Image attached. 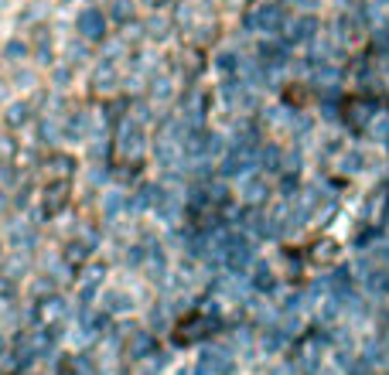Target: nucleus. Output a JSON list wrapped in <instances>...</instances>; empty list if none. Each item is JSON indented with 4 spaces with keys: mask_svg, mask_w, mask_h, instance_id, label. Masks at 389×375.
<instances>
[{
    "mask_svg": "<svg viewBox=\"0 0 389 375\" xmlns=\"http://www.w3.org/2000/svg\"><path fill=\"white\" fill-rule=\"evenodd\" d=\"M76 34L86 41V45H102L109 38V14H102L99 7H82L76 14Z\"/></svg>",
    "mask_w": 389,
    "mask_h": 375,
    "instance_id": "1",
    "label": "nucleus"
},
{
    "mask_svg": "<svg viewBox=\"0 0 389 375\" xmlns=\"http://www.w3.org/2000/svg\"><path fill=\"white\" fill-rule=\"evenodd\" d=\"M144 123H137V120H120V126H116V150H120V157H126V161H137L140 154H144Z\"/></svg>",
    "mask_w": 389,
    "mask_h": 375,
    "instance_id": "2",
    "label": "nucleus"
},
{
    "mask_svg": "<svg viewBox=\"0 0 389 375\" xmlns=\"http://www.w3.org/2000/svg\"><path fill=\"white\" fill-rule=\"evenodd\" d=\"M284 27V10L277 3H260L256 10L246 14V31H256V34H277Z\"/></svg>",
    "mask_w": 389,
    "mask_h": 375,
    "instance_id": "3",
    "label": "nucleus"
},
{
    "mask_svg": "<svg viewBox=\"0 0 389 375\" xmlns=\"http://www.w3.org/2000/svg\"><path fill=\"white\" fill-rule=\"evenodd\" d=\"M270 194V185H267V174L263 171H249V174H243L239 181H236V198L243 201V205H260L263 198Z\"/></svg>",
    "mask_w": 389,
    "mask_h": 375,
    "instance_id": "4",
    "label": "nucleus"
},
{
    "mask_svg": "<svg viewBox=\"0 0 389 375\" xmlns=\"http://www.w3.org/2000/svg\"><path fill=\"white\" fill-rule=\"evenodd\" d=\"M89 133H93V116L89 113H69L62 120V140L82 144V140H89Z\"/></svg>",
    "mask_w": 389,
    "mask_h": 375,
    "instance_id": "5",
    "label": "nucleus"
},
{
    "mask_svg": "<svg viewBox=\"0 0 389 375\" xmlns=\"http://www.w3.org/2000/svg\"><path fill=\"white\" fill-rule=\"evenodd\" d=\"M3 109H7V113H3L7 130H24V126L34 120V113H31V102H27V99H10Z\"/></svg>",
    "mask_w": 389,
    "mask_h": 375,
    "instance_id": "6",
    "label": "nucleus"
},
{
    "mask_svg": "<svg viewBox=\"0 0 389 375\" xmlns=\"http://www.w3.org/2000/svg\"><path fill=\"white\" fill-rule=\"evenodd\" d=\"M243 62H246V58L236 55V52H229V48L219 52V55H215V72H219V79H222V82L239 79V76H243Z\"/></svg>",
    "mask_w": 389,
    "mask_h": 375,
    "instance_id": "7",
    "label": "nucleus"
},
{
    "mask_svg": "<svg viewBox=\"0 0 389 375\" xmlns=\"http://www.w3.org/2000/svg\"><path fill=\"white\" fill-rule=\"evenodd\" d=\"M69 205V181H52L45 188V215H58Z\"/></svg>",
    "mask_w": 389,
    "mask_h": 375,
    "instance_id": "8",
    "label": "nucleus"
},
{
    "mask_svg": "<svg viewBox=\"0 0 389 375\" xmlns=\"http://www.w3.org/2000/svg\"><path fill=\"white\" fill-rule=\"evenodd\" d=\"M123 212H130V194H123V191H106L102 194V215H106V222H116Z\"/></svg>",
    "mask_w": 389,
    "mask_h": 375,
    "instance_id": "9",
    "label": "nucleus"
},
{
    "mask_svg": "<svg viewBox=\"0 0 389 375\" xmlns=\"http://www.w3.org/2000/svg\"><path fill=\"white\" fill-rule=\"evenodd\" d=\"M171 31H175V17H147L144 21V38L147 41H168L171 38Z\"/></svg>",
    "mask_w": 389,
    "mask_h": 375,
    "instance_id": "10",
    "label": "nucleus"
},
{
    "mask_svg": "<svg viewBox=\"0 0 389 375\" xmlns=\"http://www.w3.org/2000/svg\"><path fill=\"white\" fill-rule=\"evenodd\" d=\"M120 86V69L113 62H102L96 72H93V89L96 93H113Z\"/></svg>",
    "mask_w": 389,
    "mask_h": 375,
    "instance_id": "11",
    "label": "nucleus"
},
{
    "mask_svg": "<svg viewBox=\"0 0 389 375\" xmlns=\"http://www.w3.org/2000/svg\"><path fill=\"white\" fill-rule=\"evenodd\" d=\"M72 171H76V157H69V154H52L48 157V178L52 181H69Z\"/></svg>",
    "mask_w": 389,
    "mask_h": 375,
    "instance_id": "12",
    "label": "nucleus"
},
{
    "mask_svg": "<svg viewBox=\"0 0 389 375\" xmlns=\"http://www.w3.org/2000/svg\"><path fill=\"white\" fill-rule=\"evenodd\" d=\"M10 246H14L17 253H31V249L38 246V232H34L27 222H21V225L10 229Z\"/></svg>",
    "mask_w": 389,
    "mask_h": 375,
    "instance_id": "13",
    "label": "nucleus"
},
{
    "mask_svg": "<svg viewBox=\"0 0 389 375\" xmlns=\"http://www.w3.org/2000/svg\"><path fill=\"white\" fill-rule=\"evenodd\" d=\"M93 253H96V249H93L82 236H79V239H72V242L65 246V263L79 270V266H86V263H89V256H93Z\"/></svg>",
    "mask_w": 389,
    "mask_h": 375,
    "instance_id": "14",
    "label": "nucleus"
},
{
    "mask_svg": "<svg viewBox=\"0 0 389 375\" xmlns=\"http://www.w3.org/2000/svg\"><path fill=\"white\" fill-rule=\"evenodd\" d=\"M62 140V120H55V113H45L38 123V144H58Z\"/></svg>",
    "mask_w": 389,
    "mask_h": 375,
    "instance_id": "15",
    "label": "nucleus"
},
{
    "mask_svg": "<svg viewBox=\"0 0 389 375\" xmlns=\"http://www.w3.org/2000/svg\"><path fill=\"white\" fill-rule=\"evenodd\" d=\"M99 304H102V310L120 314V310H130L133 307V297L123 293V290H106V293H99Z\"/></svg>",
    "mask_w": 389,
    "mask_h": 375,
    "instance_id": "16",
    "label": "nucleus"
},
{
    "mask_svg": "<svg viewBox=\"0 0 389 375\" xmlns=\"http://www.w3.org/2000/svg\"><path fill=\"white\" fill-rule=\"evenodd\" d=\"M27 55H31V45H27V41H21V38L7 41V48H3V58H7L10 65H21Z\"/></svg>",
    "mask_w": 389,
    "mask_h": 375,
    "instance_id": "17",
    "label": "nucleus"
},
{
    "mask_svg": "<svg viewBox=\"0 0 389 375\" xmlns=\"http://www.w3.org/2000/svg\"><path fill=\"white\" fill-rule=\"evenodd\" d=\"M109 17L116 24H130L133 21V0H109Z\"/></svg>",
    "mask_w": 389,
    "mask_h": 375,
    "instance_id": "18",
    "label": "nucleus"
},
{
    "mask_svg": "<svg viewBox=\"0 0 389 375\" xmlns=\"http://www.w3.org/2000/svg\"><path fill=\"white\" fill-rule=\"evenodd\" d=\"M280 62H284V48L277 41L260 45V65H280Z\"/></svg>",
    "mask_w": 389,
    "mask_h": 375,
    "instance_id": "19",
    "label": "nucleus"
},
{
    "mask_svg": "<svg viewBox=\"0 0 389 375\" xmlns=\"http://www.w3.org/2000/svg\"><path fill=\"white\" fill-rule=\"evenodd\" d=\"M256 168H260V171H280V150H277V147L256 150Z\"/></svg>",
    "mask_w": 389,
    "mask_h": 375,
    "instance_id": "20",
    "label": "nucleus"
},
{
    "mask_svg": "<svg viewBox=\"0 0 389 375\" xmlns=\"http://www.w3.org/2000/svg\"><path fill=\"white\" fill-rule=\"evenodd\" d=\"M34 58H38L41 65H52V62H55V55H52V38H45V31L34 38Z\"/></svg>",
    "mask_w": 389,
    "mask_h": 375,
    "instance_id": "21",
    "label": "nucleus"
},
{
    "mask_svg": "<svg viewBox=\"0 0 389 375\" xmlns=\"http://www.w3.org/2000/svg\"><path fill=\"white\" fill-rule=\"evenodd\" d=\"M171 95H175V82L171 79H154L151 82V99L154 102H168Z\"/></svg>",
    "mask_w": 389,
    "mask_h": 375,
    "instance_id": "22",
    "label": "nucleus"
},
{
    "mask_svg": "<svg viewBox=\"0 0 389 375\" xmlns=\"http://www.w3.org/2000/svg\"><path fill=\"white\" fill-rule=\"evenodd\" d=\"M123 263H126V266H144V263H147V246H140V242L126 246V253H123Z\"/></svg>",
    "mask_w": 389,
    "mask_h": 375,
    "instance_id": "23",
    "label": "nucleus"
},
{
    "mask_svg": "<svg viewBox=\"0 0 389 375\" xmlns=\"http://www.w3.org/2000/svg\"><path fill=\"white\" fill-rule=\"evenodd\" d=\"M17 157V140L10 133H0V164H10Z\"/></svg>",
    "mask_w": 389,
    "mask_h": 375,
    "instance_id": "24",
    "label": "nucleus"
},
{
    "mask_svg": "<svg viewBox=\"0 0 389 375\" xmlns=\"http://www.w3.org/2000/svg\"><path fill=\"white\" fill-rule=\"evenodd\" d=\"M311 34H314V21H311V17H300L291 27V41H307Z\"/></svg>",
    "mask_w": 389,
    "mask_h": 375,
    "instance_id": "25",
    "label": "nucleus"
},
{
    "mask_svg": "<svg viewBox=\"0 0 389 375\" xmlns=\"http://www.w3.org/2000/svg\"><path fill=\"white\" fill-rule=\"evenodd\" d=\"M62 314H65V300H62V297L41 300V317H62Z\"/></svg>",
    "mask_w": 389,
    "mask_h": 375,
    "instance_id": "26",
    "label": "nucleus"
},
{
    "mask_svg": "<svg viewBox=\"0 0 389 375\" xmlns=\"http://www.w3.org/2000/svg\"><path fill=\"white\" fill-rule=\"evenodd\" d=\"M151 116H154V113H151V102H137V106H133V120H137V123H147Z\"/></svg>",
    "mask_w": 389,
    "mask_h": 375,
    "instance_id": "27",
    "label": "nucleus"
},
{
    "mask_svg": "<svg viewBox=\"0 0 389 375\" xmlns=\"http://www.w3.org/2000/svg\"><path fill=\"white\" fill-rule=\"evenodd\" d=\"M7 297H14V280L7 273H0V300H7Z\"/></svg>",
    "mask_w": 389,
    "mask_h": 375,
    "instance_id": "28",
    "label": "nucleus"
},
{
    "mask_svg": "<svg viewBox=\"0 0 389 375\" xmlns=\"http://www.w3.org/2000/svg\"><path fill=\"white\" fill-rule=\"evenodd\" d=\"M14 82H17L21 89H31V86H34V72H27V69H24V72H17V76H14Z\"/></svg>",
    "mask_w": 389,
    "mask_h": 375,
    "instance_id": "29",
    "label": "nucleus"
},
{
    "mask_svg": "<svg viewBox=\"0 0 389 375\" xmlns=\"http://www.w3.org/2000/svg\"><path fill=\"white\" fill-rule=\"evenodd\" d=\"M140 3H144L147 10H154V14H157V10H164V7H171V0H140Z\"/></svg>",
    "mask_w": 389,
    "mask_h": 375,
    "instance_id": "30",
    "label": "nucleus"
},
{
    "mask_svg": "<svg viewBox=\"0 0 389 375\" xmlns=\"http://www.w3.org/2000/svg\"><path fill=\"white\" fill-rule=\"evenodd\" d=\"M52 290H55V283H52V280H38V283H34V293H52Z\"/></svg>",
    "mask_w": 389,
    "mask_h": 375,
    "instance_id": "31",
    "label": "nucleus"
},
{
    "mask_svg": "<svg viewBox=\"0 0 389 375\" xmlns=\"http://www.w3.org/2000/svg\"><path fill=\"white\" fill-rule=\"evenodd\" d=\"M7 95H10V86H7V82H0V106H7V102H10Z\"/></svg>",
    "mask_w": 389,
    "mask_h": 375,
    "instance_id": "32",
    "label": "nucleus"
},
{
    "mask_svg": "<svg viewBox=\"0 0 389 375\" xmlns=\"http://www.w3.org/2000/svg\"><path fill=\"white\" fill-rule=\"evenodd\" d=\"M297 7H314V0H293Z\"/></svg>",
    "mask_w": 389,
    "mask_h": 375,
    "instance_id": "33",
    "label": "nucleus"
},
{
    "mask_svg": "<svg viewBox=\"0 0 389 375\" xmlns=\"http://www.w3.org/2000/svg\"><path fill=\"white\" fill-rule=\"evenodd\" d=\"M3 7H7V0H0V10H3Z\"/></svg>",
    "mask_w": 389,
    "mask_h": 375,
    "instance_id": "34",
    "label": "nucleus"
}]
</instances>
